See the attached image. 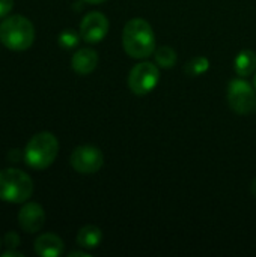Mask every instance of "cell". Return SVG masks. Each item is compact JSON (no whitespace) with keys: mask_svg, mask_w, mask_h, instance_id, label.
I'll use <instances>...</instances> for the list:
<instances>
[{"mask_svg":"<svg viewBox=\"0 0 256 257\" xmlns=\"http://www.w3.org/2000/svg\"><path fill=\"white\" fill-rule=\"evenodd\" d=\"M210 68V60L207 57H202V56H198L195 59H192L190 62H187L186 65V72L190 75V77H196V75H201L204 74L205 71H208Z\"/></svg>","mask_w":256,"mask_h":257,"instance_id":"cell-15","label":"cell"},{"mask_svg":"<svg viewBox=\"0 0 256 257\" xmlns=\"http://www.w3.org/2000/svg\"><path fill=\"white\" fill-rule=\"evenodd\" d=\"M122 47L133 59H146L155 51V35L143 18L130 20L122 30Z\"/></svg>","mask_w":256,"mask_h":257,"instance_id":"cell-1","label":"cell"},{"mask_svg":"<svg viewBox=\"0 0 256 257\" xmlns=\"http://www.w3.org/2000/svg\"><path fill=\"white\" fill-rule=\"evenodd\" d=\"M0 245H2V242H0Z\"/></svg>","mask_w":256,"mask_h":257,"instance_id":"cell-24","label":"cell"},{"mask_svg":"<svg viewBox=\"0 0 256 257\" xmlns=\"http://www.w3.org/2000/svg\"><path fill=\"white\" fill-rule=\"evenodd\" d=\"M83 2L91 3V5H98V3H104V2H107V0H83Z\"/></svg>","mask_w":256,"mask_h":257,"instance_id":"cell-21","label":"cell"},{"mask_svg":"<svg viewBox=\"0 0 256 257\" xmlns=\"http://www.w3.org/2000/svg\"><path fill=\"white\" fill-rule=\"evenodd\" d=\"M59 44H60V47H63L66 50H71V48L77 47L78 35L75 32H72V30H63L59 35Z\"/></svg>","mask_w":256,"mask_h":257,"instance_id":"cell-16","label":"cell"},{"mask_svg":"<svg viewBox=\"0 0 256 257\" xmlns=\"http://www.w3.org/2000/svg\"><path fill=\"white\" fill-rule=\"evenodd\" d=\"M154 57H155V62L158 63V66L160 68H166V69L167 68H174L175 63H177V59H178L175 50L170 48V47H166V45L155 48Z\"/></svg>","mask_w":256,"mask_h":257,"instance_id":"cell-14","label":"cell"},{"mask_svg":"<svg viewBox=\"0 0 256 257\" xmlns=\"http://www.w3.org/2000/svg\"><path fill=\"white\" fill-rule=\"evenodd\" d=\"M253 86H255V89H256V72H255V77H253Z\"/></svg>","mask_w":256,"mask_h":257,"instance_id":"cell-23","label":"cell"},{"mask_svg":"<svg viewBox=\"0 0 256 257\" xmlns=\"http://www.w3.org/2000/svg\"><path fill=\"white\" fill-rule=\"evenodd\" d=\"M45 212L39 203H26L18 212V224L26 233H36L44 227Z\"/></svg>","mask_w":256,"mask_h":257,"instance_id":"cell-9","label":"cell"},{"mask_svg":"<svg viewBox=\"0 0 256 257\" xmlns=\"http://www.w3.org/2000/svg\"><path fill=\"white\" fill-rule=\"evenodd\" d=\"M109 20L101 12H89L80 23V38L89 44L101 42L109 33Z\"/></svg>","mask_w":256,"mask_h":257,"instance_id":"cell-8","label":"cell"},{"mask_svg":"<svg viewBox=\"0 0 256 257\" xmlns=\"http://www.w3.org/2000/svg\"><path fill=\"white\" fill-rule=\"evenodd\" d=\"M14 6V0H0V18L6 17Z\"/></svg>","mask_w":256,"mask_h":257,"instance_id":"cell-18","label":"cell"},{"mask_svg":"<svg viewBox=\"0 0 256 257\" xmlns=\"http://www.w3.org/2000/svg\"><path fill=\"white\" fill-rule=\"evenodd\" d=\"M228 102L238 114H250L256 110L255 89L244 80L235 78L228 87Z\"/></svg>","mask_w":256,"mask_h":257,"instance_id":"cell-6","label":"cell"},{"mask_svg":"<svg viewBox=\"0 0 256 257\" xmlns=\"http://www.w3.org/2000/svg\"><path fill=\"white\" fill-rule=\"evenodd\" d=\"M69 161L75 172L81 175H92V173H97L103 167L104 155L97 146L84 145L72 151Z\"/></svg>","mask_w":256,"mask_h":257,"instance_id":"cell-7","label":"cell"},{"mask_svg":"<svg viewBox=\"0 0 256 257\" xmlns=\"http://www.w3.org/2000/svg\"><path fill=\"white\" fill-rule=\"evenodd\" d=\"M252 193L256 196V179L253 181V184H252Z\"/></svg>","mask_w":256,"mask_h":257,"instance_id":"cell-22","label":"cell"},{"mask_svg":"<svg viewBox=\"0 0 256 257\" xmlns=\"http://www.w3.org/2000/svg\"><path fill=\"white\" fill-rule=\"evenodd\" d=\"M68 256L69 257H89V254H88V253H84V251H71Z\"/></svg>","mask_w":256,"mask_h":257,"instance_id":"cell-20","label":"cell"},{"mask_svg":"<svg viewBox=\"0 0 256 257\" xmlns=\"http://www.w3.org/2000/svg\"><path fill=\"white\" fill-rule=\"evenodd\" d=\"M33 193L30 176L18 169H5L0 172V200L9 203H23Z\"/></svg>","mask_w":256,"mask_h":257,"instance_id":"cell-4","label":"cell"},{"mask_svg":"<svg viewBox=\"0 0 256 257\" xmlns=\"http://www.w3.org/2000/svg\"><path fill=\"white\" fill-rule=\"evenodd\" d=\"M160 81V71L157 65L151 62H142L137 63L128 75V86L133 93L142 96L148 95L155 89V86Z\"/></svg>","mask_w":256,"mask_h":257,"instance_id":"cell-5","label":"cell"},{"mask_svg":"<svg viewBox=\"0 0 256 257\" xmlns=\"http://www.w3.org/2000/svg\"><path fill=\"white\" fill-rule=\"evenodd\" d=\"M103 241V232L97 226H84L77 233V245L86 250L97 248Z\"/></svg>","mask_w":256,"mask_h":257,"instance_id":"cell-12","label":"cell"},{"mask_svg":"<svg viewBox=\"0 0 256 257\" xmlns=\"http://www.w3.org/2000/svg\"><path fill=\"white\" fill-rule=\"evenodd\" d=\"M97 65H98V54L92 48H81L77 53H74L71 59L72 69L80 75L91 74L97 68Z\"/></svg>","mask_w":256,"mask_h":257,"instance_id":"cell-11","label":"cell"},{"mask_svg":"<svg viewBox=\"0 0 256 257\" xmlns=\"http://www.w3.org/2000/svg\"><path fill=\"white\" fill-rule=\"evenodd\" d=\"M59 152V142L51 133H38L35 134L26 149H24V160L26 164L32 169L42 170L50 167Z\"/></svg>","mask_w":256,"mask_h":257,"instance_id":"cell-3","label":"cell"},{"mask_svg":"<svg viewBox=\"0 0 256 257\" xmlns=\"http://www.w3.org/2000/svg\"><path fill=\"white\" fill-rule=\"evenodd\" d=\"M11 256H15V257H23L24 254L23 253H18V251H12L11 248H8L3 254H2V257H11Z\"/></svg>","mask_w":256,"mask_h":257,"instance_id":"cell-19","label":"cell"},{"mask_svg":"<svg viewBox=\"0 0 256 257\" xmlns=\"http://www.w3.org/2000/svg\"><path fill=\"white\" fill-rule=\"evenodd\" d=\"M35 29L32 21L21 15H12L0 24V42L14 51H24L32 47Z\"/></svg>","mask_w":256,"mask_h":257,"instance_id":"cell-2","label":"cell"},{"mask_svg":"<svg viewBox=\"0 0 256 257\" xmlns=\"http://www.w3.org/2000/svg\"><path fill=\"white\" fill-rule=\"evenodd\" d=\"M234 69L238 77H249L256 69V54L252 50H243L234 60Z\"/></svg>","mask_w":256,"mask_h":257,"instance_id":"cell-13","label":"cell"},{"mask_svg":"<svg viewBox=\"0 0 256 257\" xmlns=\"http://www.w3.org/2000/svg\"><path fill=\"white\" fill-rule=\"evenodd\" d=\"M35 251L41 257H59L63 253V241L54 233L39 235L35 241Z\"/></svg>","mask_w":256,"mask_h":257,"instance_id":"cell-10","label":"cell"},{"mask_svg":"<svg viewBox=\"0 0 256 257\" xmlns=\"http://www.w3.org/2000/svg\"><path fill=\"white\" fill-rule=\"evenodd\" d=\"M20 242H21L20 241V236L15 232H9V233L5 235V245L8 248H17L20 245Z\"/></svg>","mask_w":256,"mask_h":257,"instance_id":"cell-17","label":"cell"}]
</instances>
